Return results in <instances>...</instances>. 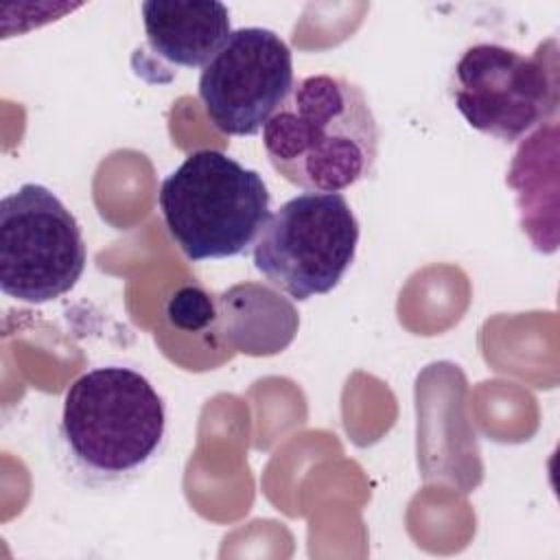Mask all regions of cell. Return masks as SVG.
Segmentation results:
<instances>
[{"mask_svg": "<svg viewBox=\"0 0 560 560\" xmlns=\"http://www.w3.org/2000/svg\"><path fill=\"white\" fill-rule=\"evenodd\" d=\"M166 317L175 328L197 332L217 322V302L201 287L186 284L168 298Z\"/></svg>", "mask_w": 560, "mask_h": 560, "instance_id": "cell-10", "label": "cell"}, {"mask_svg": "<svg viewBox=\"0 0 560 560\" xmlns=\"http://www.w3.org/2000/svg\"><path fill=\"white\" fill-rule=\"evenodd\" d=\"M269 203L262 175L217 149L188 153L158 192L164 225L192 262L245 254L271 217Z\"/></svg>", "mask_w": 560, "mask_h": 560, "instance_id": "cell-3", "label": "cell"}, {"mask_svg": "<svg viewBox=\"0 0 560 560\" xmlns=\"http://www.w3.org/2000/svg\"><path fill=\"white\" fill-rule=\"evenodd\" d=\"M278 298L267 287L236 284L217 300L219 335L247 354H273L289 346L298 328L293 306L282 300L276 308L260 313Z\"/></svg>", "mask_w": 560, "mask_h": 560, "instance_id": "cell-9", "label": "cell"}, {"mask_svg": "<svg viewBox=\"0 0 560 560\" xmlns=\"http://www.w3.org/2000/svg\"><path fill=\"white\" fill-rule=\"evenodd\" d=\"M85 241L74 214L42 184H22L0 201V289L46 304L72 291L85 269Z\"/></svg>", "mask_w": 560, "mask_h": 560, "instance_id": "cell-6", "label": "cell"}, {"mask_svg": "<svg viewBox=\"0 0 560 560\" xmlns=\"http://www.w3.org/2000/svg\"><path fill=\"white\" fill-rule=\"evenodd\" d=\"M271 166L306 192H339L372 175L378 125L363 90L332 74L293 83L262 127Z\"/></svg>", "mask_w": 560, "mask_h": 560, "instance_id": "cell-1", "label": "cell"}, {"mask_svg": "<svg viewBox=\"0 0 560 560\" xmlns=\"http://www.w3.org/2000/svg\"><path fill=\"white\" fill-rule=\"evenodd\" d=\"M549 42L529 57L501 44H475L462 52L451 96L472 129L516 142L556 114L558 59L556 42L551 48Z\"/></svg>", "mask_w": 560, "mask_h": 560, "instance_id": "cell-5", "label": "cell"}, {"mask_svg": "<svg viewBox=\"0 0 560 560\" xmlns=\"http://www.w3.org/2000/svg\"><path fill=\"white\" fill-rule=\"evenodd\" d=\"M149 52L171 68H203L230 37V11L217 0H147Z\"/></svg>", "mask_w": 560, "mask_h": 560, "instance_id": "cell-8", "label": "cell"}, {"mask_svg": "<svg viewBox=\"0 0 560 560\" xmlns=\"http://www.w3.org/2000/svg\"><path fill=\"white\" fill-rule=\"evenodd\" d=\"M293 55L271 28L232 31L201 68L199 98L212 127L225 136H254L293 90Z\"/></svg>", "mask_w": 560, "mask_h": 560, "instance_id": "cell-7", "label": "cell"}, {"mask_svg": "<svg viewBox=\"0 0 560 560\" xmlns=\"http://www.w3.org/2000/svg\"><path fill=\"white\" fill-rule=\"evenodd\" d=\"M164 440V398L138 370L98 365L68 387L59 446L70 470L88 486L136 479L158 457Z\"/></svg>", "mask_w": 560, "mask_h": 560, "instance_id": "cell-2", "label": "cell"}, {"mask_svg": "<svg viewBox=\"0 0 560 560\" xmlns=\"http://www.w3.org/2000/svg\"><path fill=\"white\" fill-rule=\"evenodd\" d=\"M359 221L339 192H302L284 201L254 243V267L269 284L304 302L330 293L350 269Z\"/></svg>", "mask_w": 560, "mask_h": 560, "instance_id": "cell-4", "label": "cell"}]
</instances>
